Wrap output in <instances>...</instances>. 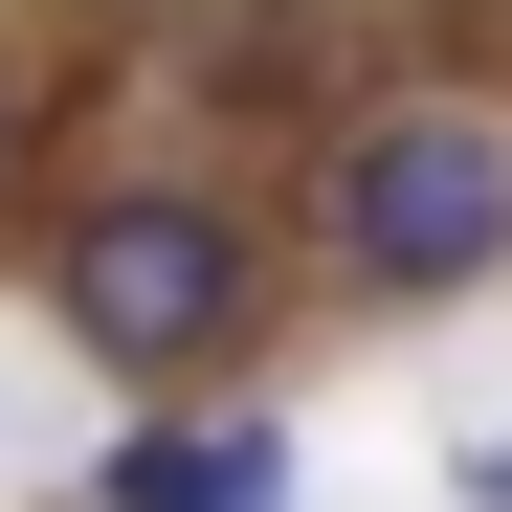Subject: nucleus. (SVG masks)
Returning <instances> with one entry per match:
<instances>
[{
  "mask_svg": "<svg viewBox=\"0 0 512 512\" xmlns=\"http://www.w3.org/2000/svg\"><path fill=\"white\" fill-rule=\"evenodd\" d=\"M45 290H67V334H90L112 379H201L223 334L268 312V245H245V201H201V179H112L45 245Z\"/></svg>",
  "mask_w": 512,
  "mask_h": 512,
  "instance_id": "1",
  "label": "nucleus"
},
{
  "mask_svg": "<svg viewBox=\"0 0 512 512\" xmlns=\"http://www.w3.org/2000/svg\"><path fill=\"white\" fill-rule=\"evenodd\" d=\"M312 223H334V268H357L379 312L512 268V112H446V90L357 112V134H334V179H312Z\"/></svg>",
  "mask_w": 512,
  "mask_h": 512,
  "instance_id": "2",
  "label": "nucleus"
},
{
  "mask_svg": "<svg viewBox=\"0 0 512 512\" xmlns=\"http://www.w3.org/2000/svg\"><path fill=\"white\" fill-rule=\"evenodd\" d=\"M112 512H290V423H134Z\"/></svg>",
  "mask_w": 512,
  "mask_h": 512,
  "instance_id": "3",
  "label": "nucleus"
},
{
  "mask_svg": "<svg viewBox=\"0 0 512 512\" xmlns=\"http://www.w3.org/2000/svg\"><path fill=\"white\" fill-rule=\"evenodd\" d=\"M0 156H23V112H0Z\"/></svg>",
  "mask_w": 512,
  "mask_h": 512,
  "instance_id": "4",
  "label": "nucleus"
}]
</instances>
